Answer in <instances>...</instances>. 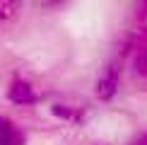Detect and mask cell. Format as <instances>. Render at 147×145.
Wrapping results in <instances>:
<instances>
[{
  "label": "cell",
  "instance_id": "6da1fadb",
  "mask_svg": "<svg viewBox=\"0 0 147 145\" xmlns=\"http://www.w3.org/2000/svg\"><path fill=\"white\" fill-rule=\"evenodd\" d=\"M116 92H118V70L116 68H106V72L99 77L96 82V99L101 102H111Z\"/></svg>",
  "mask_w": 147,
  "mask_h": 145
},
{
  "label": "cell",
  "instance_id": "277c9868",
  "mask_svg": "<svg viewBox=\"0 0 147 145\" xmlns=\"http://www.w3.org/2000/svg\"><path fill=\"white\" fill-rule=\"evenodd\" d=\"M53 114H58V116H63V119H75V111L68 106H63V104H56L53 106Z\"/></svg>",
  "mask_w": 147,
  "mask_h": 145
},
{
  "label": "cell",
  "instance_id": "5b68a950",
  "mask_svg": "<svg viewBox=\"0 0 147 145\" xmlns=\"http://www.w3.org/2000/svg\"><path fill=\"white\" fill-rule=\"evenodd\" d=\"M0 3H12V0H0Z\"/></svg>",
  "mask_w": 147,
  "mask_h": 145
},
{
  "label": "cell",
  "instance_id": "7a4b0ae2",
  "mask_svg": "<svg viewBox=\"0 0 147 145\" xmlns=\"http://www.w3.org/2000/svg\"><path fill=\"white\" fill-rule=\"evenodd\" d=\"M7 97H10V102H15V104H32V102H36L34 87L29 82H24V80H15L12 82L10 89H7Z\"/></svg>",
  "mask_w": 147,
  "mask_h": 145
},
{
  "label": "cell",
  "instance_id": "3957f363",
  "mask_svg": "<svg viewBox=\"0 0 147 145\" xmlns=\"http://www.w3.org/2000/svg\"><path fill=\"white\" fill-rule=\"evenodd\" d=\"M135 68H138V72L147 75V48H142V51L138 53V58H135Z\"/></svg>",
  "mask_w": 147,
  "mask_h": 145
}]
</instances>
